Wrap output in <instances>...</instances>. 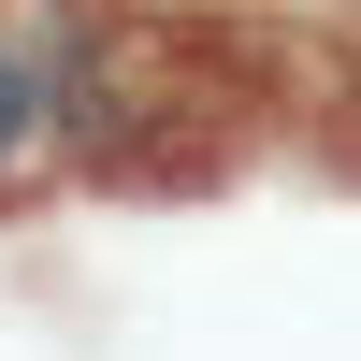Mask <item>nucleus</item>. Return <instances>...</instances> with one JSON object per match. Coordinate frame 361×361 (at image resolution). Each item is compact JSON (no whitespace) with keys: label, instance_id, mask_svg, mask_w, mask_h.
<instances>
[{"label":"nucleus","instance_id":"obj_1","mask_svg":"<svg viewBox=\"0 0 361 361\" xmlns=\"http://www.w3.org/2000/svg\"><path fill=\"white\" fill-rule=\"evenodd\" d=\"M275 29L231 0H102L44 58V130L102 188H217L275 130Z\"/></svg>","mask_w":361,"mask_h":361},{"label":"nucleus","instance_id":"obj_2","mask_svg":"<svg viewBox=\"0 0 361 361\" xmlns=\"http://www.w3.org/2000/svg\"><path fill=\"white\" fill-rule=\"evenodd\" d=\"M29 130H44V44H15V29H0V173H15Z\"/></svg>","mask_w":361,"mask_h":361}]
</instances>
